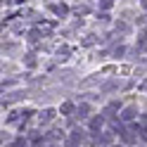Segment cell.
Returning a JSON list of instances; mask_svg holds the SVG:
<instances>
[{"label":"cell","mask_w":147,"mask_h":147,"mask_svg":"<svg viewBox=\"0 0 147 147\" xmlns=\"http://www.w3.org/2000/svg\"><path fill=\"white\" fill-rule=\"evenodd\" d=\"M26 64H29V67H33V64H36V59H33V55H26Z\"/></svg>","instance_id":"277c9868"},{"label":"cell","mask_w":147,"mask_h":147,"mask_svg":"<svg viewBox=\"0 0 147 147\" xmlns=\"http://www.w3.org/2000/svg\"><path fill=\"white\" fill-rule=\"evenodd\" d=\"M52 12L57 14V17H64V14L69 12V7H67V5H52Z\"/></svg>","instance_id":"6da1fadb"},{"label":"cell","mask_w":147,"mask_h":147,"mask_svg":"<svg viewBox=\"0 0 147 147\" xmlns=\"http://www.w3.org/2000/svg\"><path fill=\"white\" fill-rule=\"evenodd\" d=\"M71 109H74V107H71L69 102H64V105H62V112H67V114H69V112H71Z\"/></svg>","instance_id":"5b68a950"},{"label":"cell","mask_w":147,"mask_h":147,"mask_svg":"<svg viewBox=\"0 0 147 147\" xmlns=\"http://www.w3.org/2000/svg\"><path fill=\"white\" fill-rule=\"evenodd\" d=\"M100 126H102V119H93V123H90V128H93V131H97Z\"/></svg>","instance_id":"3957f363"},{"label":"cell","mask_w":147,"mask_h":147,"mask_svg":"<svg viewBox=\"0 0 147 147\" xmlns=\"http://www.w3.org/2000/svg\"><path fill=\"white\" fill-rule=\"evenodd\" d=\"M52 114H55V112H52V109H45V112L40 114V123H48V121H50V119H52Z\"/></svg>","instance_id":"7a4b0ae2"},{"label":"cell","mask_w":147,"mask_h":147,"mask_svg":"<svg viewBox=\"0 0 147 147\" xmlns=\"http://www.w3.org/2000/svg\"><path fill=\"white\" fill-rule=\"evenodd\" d=\"M142 7H145V10H147V0H142Z\"/></svg>","instance_id":"8992f818"}]
</instances>
